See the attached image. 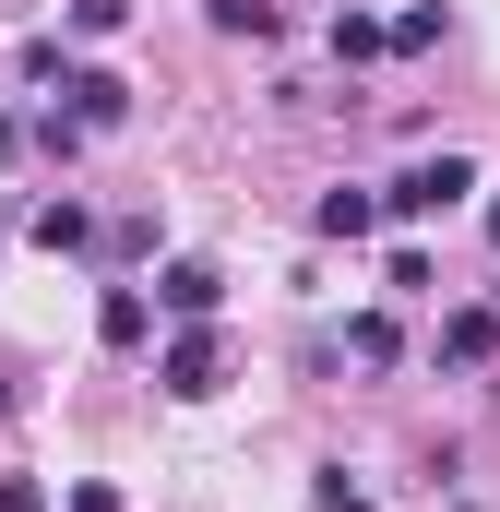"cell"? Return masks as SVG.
Listing matches in <instances>:
<instances>
[{"label":"cell","instance_id":"obj_1","mask_svg":"<svg viewBox=\"0 0 500 512\" xmlns=\"http://www.w3.org/2000/svg\"><path fill=\"white\" fill-rule=\"evenodd\" d=\"M465 191H477V167H465V155H417V167L381 191V215H405V227H417V215H453Z\"/></svg>","mask_w":500,"mask_h":512},{"label":"cell","instance_id":"obj_2","mask_svg":"<svg viewBox=\"0 0 500 512\" xmlns=\"http://www.w3.org/2000/svg\"><path fill=\"white\" fill-rule=\"evenodd\" d=\"M155 382L179 393V405H203V393H227V346H215V334H203V322H191V334H179V346H167V358H155Z\"/></svg>","mask_w":500,"mask_h":512},{"label":"cell","instance_id":"obj_3","mask_svg":"<svg viewBox=\"0 0 500 512\" xmlns=\"http://www.w3.org/2000/svg\"><path fill=\"white\" fill-rule=\"evenodd\" d=\"M155 298H167L179 322H215V298H227V274H215V262H167V274H155Z\"/></svg>","mask_w":500,"mask_h":512},{"label":"cell","instance_id":"obj_4","mask_svg":"<svg viewBox=\"0 0 500 512\" xmlns=\"http://www.w3.org/2000/svg\"><path fill=\"white\" fill-rule=\"evenodd\" d=\"M60 96H72V120H84V131H120V120H131V84H120V72H72Z\"/></svg>","mask_w":500,"mask_h":512},{"label":"cell","instance_id":"obj_5","mask_svg":"<svg viewBox=\"0 0 500 512\" xmlns=\"http://www.w3.org/2000/svg\"><path fill=\"white\" fill-rule=\"evenodd\" d=\"M441 358H453V370H489L500 358V310H453V322H441Z\"/></svg>","mask_w":500,"mask_h":512},{"label":"cell","instance_id":"obj_6","mask_svg":"<svg viewBox=\"0 0 500 512\" xmlns=\"http://www.w3.org/2000/svg\"><path fill=\"white\" fill-rule=\"evenodd\" d=\"M310 227H322V239H370L381 203H370V191H322V203H310Z\"/></svg>","mask_w":500,"mask_h":512},{"label":"cell","instance_id":"obj_7","mask_svg":"<svg viewBox=\"0 0 500 512\" xmlns=\"http://www.w3.org/2000/svg\"><path fill=\"white\" fill-rule=\"evenodd\" d=\"M96 334H108V346H143V334H155L143 286H108V298H96Z\"/></svg>","mask_w":500,"mask_h":512},{"label":"cell","instance_id":"obj_8","mask_svg":"<svg viewBox=\"0 0 500 512\" xmlns=\"http://www.w3.org/2000/svg\"><path fill=\"white\" fill-rule=\"evenodd\" d=\"M346 358H358V370H393V358H405V334H393L381 310H358V322H346Z\"/></svg>","mask_w":500,"mask_h":512},{"label":"cell","instance_id":"obj_9","mask_svg":"<svg viewBox=\"0 0 500 512\" xmlns=\"http://www.w3.org/2000/svg\"><path fill=\"white\" fill-rule=\"evenodd\" d=\"M36 239H48V251H84L96 215H84V203H36Z\"/></svg>","mask_w":500,"mask_h":512},{"label":"cell","instance_id":"obj_10","mask_svg":"<svg viewBox=\"0 0 500 512\" xmlns=\"http://www.w3.org/2000/svg\"><path fill=\"white\" fill-rule=\"evenodd\" d=\"M393 48V24H370V12H334V60H381Z\"/></svg>","mask_w":500,"mask_h":512},{"label":"cell","instance_id":"obj_11","mask_svg":"<svg viewBox=\"0 0 500 512\" xmlns=\"http://www.w3.org/2000/svg\"><path fill=\"white\" fill-rule=\"evenodd\" d=\"M24 84H72V48L60 36H24Z\"/></svg>","mask_w":500,"mask_h":512},{"label":"cell","instance_id":"obj_12","mask_svg":"<svg viewBox=\"0 0 500 512\" xmlns=\"http://www.w3.org/2000/svg\"><path fill=\"white\" fill-rule=\"evenodd\" d=\"M203 12H215L227 36H274V0H203Z\"/></svg>","mask_w":500,"mask_h":512},{"label":"cell","instance_id":"obj_13","mask_svg":"<svg viewBox=\"0 0 500 512\" xmlns=\"http://www.w3.org/2000/svg\"><path fill=\"white\" fill-rule=\"evenodd\" d=\"M131 24V0H72V36H120Z\"/></svg>","mask_w":500,"mask_h":512},{"label":"cell","instance_id":"obj_14","mask_svg":"<svg viewBox=\"0 0 500 512\" xmlns=\"http://www.w3.org/2000/svg\"><path fill=\"white\" fill-rule=\"evenodd\" d=\"M0 512H48V489L36 477H0Z\"/></svg>","mask_w":500,"mask_h":512},{"label":"cell","instance_id":"obj_15","mask_svg":"<svg viewBox=\"0 0 500 512\" xmlns=\"http://www.w3.org/2000/svg\"><path fill=\"white\" fill-rule=\"evenodd\" d=\"M489 239H500V203H489Z\"/></svg>","mask_w":500,"mask_h":512}]
</instances>
